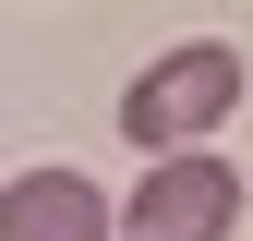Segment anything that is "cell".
Returning a JSON list of instances; mask_svg holds the SVG:
<instances>
[{
    "instance_id": "cell-2",
    "label": "cell",
    "mask_w": 253,
    "mask_h": 241,
    "mask_svg": "<svg viewBox=\"0 0 253 241\" xmlns=\"http://www.w3.org/2000/svg\"><path fill=\"white\" fill-rule=\"evenodd\" d=\"M241 229V169L217 157H157L133 181V205H121V241H229Z\"/></svg>"
},
{
    "instance_id": "cell-1",
    "label": "cell",
    "mask_w": 253,
    "mask_h": 241,
    "mask_svg": "<svg viewBox=\"0 0 253 241\" xmlns=\"http://www.w3.org/2000/svg\"><path fill=\"white\" fill-rule=\"evenodd\" d=\"M229 109H241V48L181 37V48H157L145 73L121 84V145H145V169L157 157H205Z\"/></svg>"
},
{
    "instance_id": "cell-3",
    "label": "cell",
    "mask_w": 253,
    "mask_h": 241,
    "mask_svg": "<svg viewBox=\"0 0 253 241\" xmlns=\"http://www.w3.org/2000/svg\"><path fill=\"white\" fill-rule=\"evenodd\" d=\"M0 241H109V193H97L84 169H12Z\"/></svg>"
}]
</instances>
